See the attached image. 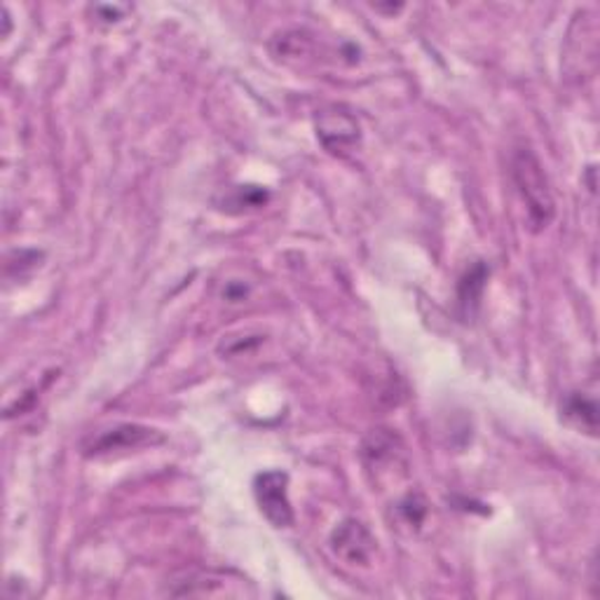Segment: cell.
Segmentation results:
<instances>
[{"label":"cell","instance_id":"cell-6","mask_svg":"<svg viewBox=\"0 0 600 600\" xmlns=\"http://www.w3.org/2000/svg\"><path fill=\"white\" fill-rule=\"evenodd\" d=\"M563 415L568 423L577 425L582 432L596 434L598 430V406L593 399H589L585 392H575L566 399Z\"/></svg>","mask_w":600,"mask_h":600},{"label":"cell","instance_id":"cell-2","mask_svg":"<svg viewBox=\"0 0 600 600\" xmlns=\"http://www.w3.org/2000/svg\"><path fill=\"white\" fill-rule=\"evenodd\" d=\"M256 503L275 528L293 526V509L289 503V476L285 472H263L254 482Z\"/></svg>","mask_w":600,"mask_h":600},{"label":"cell","instance_id":"cell-7","mask_svg":"<svg viewBox=\"0 0 600 600\" xmlns=\"http://www.w3.org/2000/svg\"><path fill=\"white\" fill-rule=\"evenodd\" d=\"M486 279H488V270L484 263H476L463 279H459L457 298H459V306H463L465 314H472L478 308V300H482Z\"/></svg>","mask_w":600,"mask_h":600},{"label":"cell","instance_id":"cell-3","mask_svg":"<svg viewBox=\"0 0 600 600\" xmlns=\"http://www.w3.org/2000/svg\"><path fill=\"white\" fill-rule=\"evenodd\" d=\"M165 436L157 430L142 427V425H120L113 427L104 434H99L94 442L87 446L85 455L87 457H102V455H113L120 451H136L144 446H155L163 444Z\"/></svg>","mask_w":600,"mask_h":600},{"label":"cell","instance_id":"cell-4","mask_svg":"<svg viewBox=\"0 0 600 600\" xmlns=\"http://www.w3.org/2000/svg\"><path fill=\"white\" fill-rule=\"evenodd\" d=\"M331 547L335 556L343 558L345 563L366 566L375 551V539L364 524L354 521V518H348V521H343L333 530Z\"/></svg>","mask_w":600,"mask_h":600},{"label":"cell","instance_id":"cell-1","mask_svg":"<svg viewBox=\"0 0 600 600\" xmlns=\"http://www.w3.org/2000/svg\"><path fill=\"white\" fill-rule=\"evenodd\" d=\"M511 174H514V184L518 193H521V199L526 205L530 228L535 232L549 228V224L556 216V203H554V193H551L542 163H539L532 151L521 148L514 155Z\"/></svg>","mask_w":600,"mask_h":600},{"label":"cell","instance_id":"cell-5","mask_svg":"<svg viewBox=\"0 0 600 600\" xmlns=\"http://www.w3.org/2000/svg\"><path fill=\"white\" fill-rule=\"evenodd\" d=\"M317 136L327 151L345 153L359 142V125L343 108H327L317 115Z\"/></svg>","mask_w":600,"mask_h":600}]
</instances>
